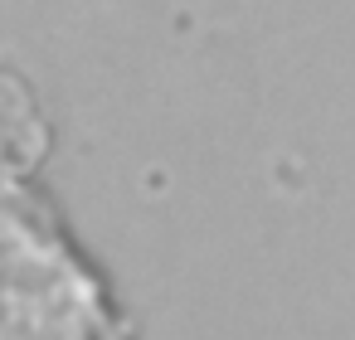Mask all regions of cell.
I'll use <instances>...</instances> for the list:
<instances>
[{
    "mask_svg": "<svg viewBox=\"0 0 355 340\" xmlns=\"http://www.w3.org/2000/svg\"><path fill=\"white\" fill-rule=\"evenodd\" d=\"M122 330L117 296L59 209L0 146V335Z\"/></svg>",
    "mask_w": 355,
    "mask_h": 340,
    "instance_id": "6da1fadb",
    "label": "cell"
}]
</instances>
